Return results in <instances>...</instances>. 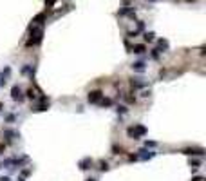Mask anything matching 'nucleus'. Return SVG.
<instances>
[{"label":"nucleus","mask_w":206,"mask_h":181,"mask_svg":"<svg viewBox=\"0 0 206 181\" xmlns=\"http://www.w3.org/2000/svg\"><path fill=\"white\" fill-rule=\"evenodd\" d=\"M127 134H128V138L137 140V138H141V136H145V134H147V127H143V125H134V127H128V129H127Z\"/></svg>","instance_id":"f257e3e1"},{"label":"nucleus","mask_w":206,"mask_h":181,"mask_svg":"<svg viewBox=\"0 0 206 181\" xmlns=\"http://www.w3.org/2000/svg\"><path fill=\"white\" fill-rule=\"evenodd\" d=\"M42 36H43V29L42 27H33L31 38L27 40V47H31V45H38L42 42Z\"/></svg>","instance_id":"f03ea898"},{"label":"nucleus","mask_w":206,"mask_h":181,"mask_svg":"<svg viewBox=\"0 0 206 181\" xmlns=\"http://www.w3.org/2000/svg\"><path fill=\"white\" fill-rule=\"evenodd\" d=\"M101 98H103L101 90H90L89 96H87V102H89V103H100Z\"/></svg>","instance_id":"7ed1b4c3"},{"label":"nucleus","mask_w":206,"mask_h":181,"mask_svg":"<svg viewBox=\"0 0 206 181\" xmlns=\"http://www.w3.org/2000/svg\"><path fill=\"white\" fill-rule=\"evenodd\" d=\"M11 98H13L15 102H24V94H22V90H20L18 85H15V87L11 89Z\"/></svg>","instance_id":"20e7f679"},{"label":"nucleus","mask_w":206,"mask_h":181,"mask_svg":"<svg viewBox=\"0 0 206 181\" xmlns=\"http://www.w3.org/2000/svg\"><path fill=\"white\" fill-rule=\"evenodd\" d=\"M183 154H188V156H202L204 150H202V149H185V150H183Z\"/></svg>","instance_id":"39448f33"},{"label":"nucleus","mask_w":206,"mask_h":181,"mask_svg":"<svg viewBox=\"0 0 206 181\" xmlns=\"http://www.w3.org/2000/svg\"><path fill=\"white\" fill-rule=\"evenodd\" d=\"M90 167H92V160H90V157H85V160L80 161V168H81V170H87V168H90Z\"/></svg>","instance_id":"423d86ee"},{"label":"nucleus","mask_w":206,"mask_h":181,"mask_svg":"<svg viewBox=\"0 0 206 181\" xmlns=\"http://www.w3.org/2000/svg\"><path fill=\"white\" fill-rule=\"evenodd\" d=\"M130 85H132L134 89H139V87H145L147 82H141V78H132V80H130Z\"/></svg>","instance_id":"0eeeda50"},{"label":"nucleus","mask_w":206,"mask_h":181,"mask_svg":"<svg viewBox=\"0 0 206 181\" xmlns=\"http://www.w3.org/2000/svg\"><path fill=\"white\" fill-rule=\"evenodd\" d=\"M132 69L143 73V71H145V62H136V63H132Z\"/></svg>","instance_id":"6e6552de"},{"label":"nucleus","mask_w":206,"mask_h":181,"mask_svg":"<svg viewBox=\"0 0 206 181\" xmlns=\"http://www.w3.org/2000/svg\"><path fill=\"white\" fill-rule=\"evenodd\" d=\"M132 51H134L136 54H143V53H145V45H143V43H137V45H134V47H132Z\"/></svg>","instance_id":"1a4fd4ad"},{"label":"nucleus","mask_w":206,"mask_h":181,"mask_svg":"<svg viewBox=\"0 0 206 181\" xmlns=\"http://www.w3.org/2000/svg\"><path fill=\"white\" fill-rule=\"evenodd\" d=\"M139 152L141 154L137 156V157H141V160H147V157L150 160V157H154V152H148V150H139Z\"/></svg>","instance_id":"9d476101"},{"label":"nucleus","mask_w":206,"mask_h":181,"mask_svg":"<svg viewBox=\"0 0 206 181\" xmlns=\"http://www.w3.org/2000/svg\"><path fill=\"white\" fill-rule=\"evenodd\" d=\"M100 170H101V172L108 170V163H107V161H100Z\"/></svg>","instance_id":"9b49d317"},{"label":"nucleus","mask_w":206,"mask_h":181,"mask_svg":"<svg viewBox=\"0 0 206 181\" xmlns=\"http://www.w3.org/2000/svg\"><path fill=\"white\" fill-rule=\"evenodd\" d=\"M154 36H155L154 33H145V40H147V42H152V40H154Z\"/></svg>","instance_id":"f8f14e48"},{"label":"nucleus","mask_w":206,"mask_h":181,"mask_svg":"<svg viewBox=\"0 0 206 181\" xmlns=\"http://www.w3.org/2000/svg\"><path fill=\"white\" fill-rule=\"evenodd\" d=\"M121 152H123L121 147H112V154H121Z\"/></svg>","instance_id":"ddd939ff"},{"label":"nucleus","mask_w":206,"mask_h":181,"mask_svg":"<svg viewBox=\"0 0 206 181\" xmlns=\"http://www.w3.org/2000/svg\"><path fill=\"white\" fill-rule=\"evenodd\" d=\"M43 18H45V15H38L33 22H36V24H42V20H43Z\"/></svg>","instance_id":"4468645a"},{"label":"nucleus","mask_w":206,"mask_h":181,"mask_svg":"<svg viewBox=\"0 0 206 181\" xmlns=\"http://www.w3.org/2000/svg\"><path fill=\"white\" fill-rule=\"evenodd\" d=\"M34 96H36V94H34V90L29 89V90H27V98H34Z\"/></svg>","instance_id":"2eb2a0df"},{"label":"nucleus","mask_w":206,"mask_h":181,"mask_svg":"<svg viewBox=\"0 0 206 181\" xmlns=\"http://www.w3.org/2000/svg\"><path fill=\"white\" fill-rule=\"evenodd\" d=\"M152 58H154V60H157V58H159V53H157V49H154V51H152Z\"/></svg>","instance_id":"dca6fc26"},{"label":"nucleus","mask_w":206,"mask_h":181,"mask_svg":"<svg viewBox=\"0 0 206 181\" xmlns=\"http://www.w3.org/2000/svg\"><path fill=\"white\" fill-rule=\"evenodd\" d=\"M100 105H103V107H105V105H110V100H103V98H101V102H100Z\"/></svg>","instance_id":"f3484780"},{"label":"nucleus","mask_w":206,"mask_h":181,"mask_svg":"<svg viewBox=\"0 0 206 181\" xmlns=\"http://www.w3.org/2000/svg\"><path fill=\"white\" fill-rule=\"evenodd\" d=\"M145 145H147V147H155V145H157V143H155V141H147V143H145Z\"/></svg>","instance_id":"a211bd4d"},{"label":"nucleus","mask_w":206,"mask_h":181,"mask_svg":"<svg viewBox=\"0 0 206 181\" xmlns=\"http://www.w3.org/2000/svg\"><path fill=\"white\" fill-rule=\"evenodd\" d=\"M192 181H204V177H201V176H195V177H192Z\"/></svg>","instance_id":"6ab92c4d"},{"label":"nucleus","mask_w":206,"mask_h":181,"mask_svg":"<svg viewBox=\"0 0 206 181\" xmlns=\"http://www.w3.org/2000/svg\"><path fill=\"white\" fill-rule=\"evenodd\" d=\"M4 150H6V145H4V143H0V154H4Z\"/></svg>","instance_id":"aec40b11"},{"label":"nucleus","mask_w":206,"mask_h":181,"mask_svg":"<svg viewBox=\"0 0 206 181\" xmlns=\"http://www.w3.org/2000/svg\"><path fill=\"white\" fill-rule=\"evenodd\" d=\"M118 112H127V109H125V107L121 105V107H118Z\"/></svg>","instance_id":"412c9836"},{"label":"nucleus","mask_w":206,"mask_h":181,"mask_svg":"<svg viewBox=\"0 0 206 181\" xmlns=\"http://www.w3.org/2000/svg\"><path fill=\"white\" fill-rule=\"evenodd\" d=\"M0 181H9V177H7V176H2V177H0Z\"/></svg>","instance_id":"4be33fe9"},{"label":"nucleus","mask_w":206,"mask_h":181,"mask_svg":"<svg viewBox=\"0 0 206 181\" xmlns=\"http://www.w3.org/2000/svg\"><path fill=\"white\" fill-rule=\"evenodd\" d=\"M87 181H96V179H92V177H89V179H87Z\"/></svg>","instance_id":"5701e85b"},{"label":"nucleus","mask_w":206,"mask_h":181,"mask_svg":"<svg viewBox=\"0 0 206 181\" xmlns=\"http://www.w3.org/2000/svg\"><path fill=\"white\" fill-rule=\"evenodd\" d=\"M2 107H4V105H2V103H0V110H2Z\"/></svg>","instance_id":"b1692460"},{"label":"nucleus","mask_w":206,"mask_h":181,"mask_svg":"<svg viewBox=\"0 0 206 181\" xmlns=\"http://www.w3.org/2000/svg\"><path fill=\"white\" fill-rule=\"evenodd\" d=\"M18 181H24V179H18Z\"/></svg>","instance_id":"393cba45"},{"label":"nucleus","mask_w":206,"mask_h":181,"mask_svg":"<svg viewBox=\"0 0 206 181\" xmlns=\"http://www.w3.org/2000/svg\"><path fill=\"white\" fill-rule=\"evenodd\" d=\"M150 2H154V0H150Z\"/></svg>","instance_id":"a878e982"}]
</instances>
